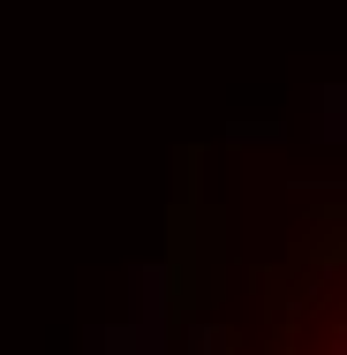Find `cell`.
<instances>
[{
	"label": "cell",
	"instance_id": "1",
	"mask_svg": "<svg viewBox=\"0 0 347 355\" xmlns=\"http://www.w3.org/2000/svg\"><path fill=\"white\" fill-rule=\"evenodd\" d=\"M234 355H340V280H332V250L317 265V250H302V265L279 280L265 302V325Z\"/></svg>",
	"mask_w": 347,
	"mask_h": 355
}]
</instances>
